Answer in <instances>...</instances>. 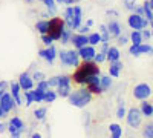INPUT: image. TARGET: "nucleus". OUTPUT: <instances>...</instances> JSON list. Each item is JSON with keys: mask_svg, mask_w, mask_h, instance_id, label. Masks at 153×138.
Listing matches in <instances>:
<instances>
[{"mask_svg": "<svg viewBox=\"0 0 153 138\" xmlns=\"http://www.w3.org/2000/svg\"><path fill=\"white\" fill-rule=\"evenodd\" d=\"M91 75H101V71L98 68V63H95L94 60H83V63L76 66V71L72 74V81L76 84H86L87 78Z\"/></svg>", "mask_w": 153, "mask_h": 138, "instance_id": "1", "label": "nucleus"}, {"mask_svg": "<svg viewBox=\"0 0 153 138\" xmlns=\"http://www.w3.org/2000/svg\"><path fill=\"white\" fill-rule=\"evenodd\" d=\"M68 100H69V103L74 107L83 109V107H86L89 103L92 101V94L89 92L87 89H78V91L71 92V95L68 97Z\"/></svg>", "mask_w": 153, "mask_h": 138, "instance_id": "2", "label": "nucleus"}, {"mask_svg": "<svg viewBox=\"0 0 153 138\" xmlns=\"http://www.w3.org/2000/svg\"><path fill=\"white\" fill-rule=\"evenodd\" d=\"M58 58L61 61L63 66H71V68H76L80 65V55L76 49H72V51H60L58 52Z\"/></svg>", "mask_w": 153, "mask_h": 138, "instance_id": "3", "label": "nucleus"}, {"mask_svg": "<svg viewBox=\"0 0 153 138\" xmlns=\"http://www.w3.org/2000/svg\"><path fill=\"white\" fill-rule=\"evenodd\" d=\"M66 28V23L63 19L60 17H54V19H51L49 20V26H48V34L52 37L54 40H60V37H61V32L63 29Z\"/></svg>", "mask_w": 153, "mask_h": 138, "instance_id": "4", "label": "nucleus"}, {"mask_svg": "<svg viewBox=\"0 0 153 138\" xmlns=\"http://www.w3.org/2000/svg\"><path fill=\"white\" fill-rule=\"evenodd\" d=\"M26 131V126L25 123L22 121L20 117H12L9 120V124H8V132L11 135V138H22V134Z\"/></svg>", "mask_w": 153, "mask_h": 138, "instance_id": "5", "label": "nucleus"}, {"mask_svg": "<svg viewBox=\"0 0 153 138\" xmlns=\"http://www.w3.org/2000/svg\"><path fill=\"white\" fill-rule=\"evenodd\" d=\"M127 25H129L132 29H135V31H141V29H146L149 26L150 22L146 17H141V16L135 14V12H132V14L127 17Z\"/></svg>", "mask_w": 153, "mask_h": 138, "instance_id": "6", "label": "nucleus"}, {"mask_svg": "<svg viewBox=\"0 0 153 138\" xmlns=\"http://www.w3.org/2000/svg\"><path fill=\"white\" fill-rule=\"evenodd\" d=\"M141 118H143V115H141V110H139L138 107H130L126 114L127 124L133 129H138L139 126H141Z\"/></svg>", "mask_w": 153, "mask_h": 138, "instance_id": "7", "label": "nucleus"}, {"mask_svg": "<svg viewBox=\"0 0 153 138\" xmlns=\"http://www.w3.org/2000/svg\"><path fill=\"white\" fill-rule=\"evenodd\" d=\"M150 95H152V87L147 83H139L133 87V97L136 100H141L143 101V100H147Z\"/></svg>", "mask_w": 153, "mask_h": 138, "instance_id": "8", "label": "nucleus"}, {"mask_svg": "<svg viewBox=\"0 0 153 138\" xmlns=\"http://www.w3.org/2000/svg\"><path fill=\"white\" fill-rule=\"evenodd\" d=\"M100 77L101 75H91L86 81V89L91 92V94H103V89H101V84H100Z\"/></svg>", "mask_w": 153, "mask_h": 138, "instance_id": "9", "label": "nucleus"}, {"mask_svg": "<svg viewBox=\"0 0 153 138\" xmlns=\"http://www.w3.org/2000/svg\"><path fill=\"white\" fill-rule=\"evenodd\" d=\"M38 57L43 58V60H46L49 65H54L55 58L58 57V52H57L55 46L51 45V46H48L46 49H40V51H38Z\"/></svg>", "mask_w": 153, "mask_h": 138, "instance_id": "10", "label": "nucleus"}, {"mask_svg": "<svg viewBox=\"0 0 153 138\" xmlns=\"http://www.w3.org/2000/svg\"><path fill=\"white\" fill-rule=\"evenodd\" d=\"M129 54L138 57L141 54H150L153 55V46H150L149 43H141V45H132L129 48Z\"/></svg>", "mask_w": 153, "mask_h": 138, "instance_id": "11", "label": "nucleus"}, {"mask_svg": "<svg viewBox=\"0 0 153 138\" xmlns=\"http://www.w3.org/2000/svg\"><path fill=\"white\" fill-rule=\"evenodd\" d=\"M9 92H11L12 98H14L16 106H22V104H25L23 97H22V87H20L19 81H11V83H9Z\"/></svg>", "mask_w": 153, "mask_h": 138, "instance_id": "12", "label": "nucleus"}, {"mask_svg": "<svg viewBox=\"0 0 153 138\" xmlns=\"http://www.w3.org/2000/svg\"><path fill=\"white\" fill-rule=\"evenodd\" d=\"M19 84L22 87V91H31L32 87H34V78H32V75L29 72H22L19 75Z\"/></svg>", "mask_w": 153, "mask_h": 138, "instance_id": "13", "label": "nucleus"}, {"mask_svg": "<svg viewBox=\"0 0 153 138\" xmlns=\"http://www.w3.org/2000/svg\"><path fill=\"white\" fill-rule=\"evenodd\" d=\"M0 106H2V109L6 112V114L16 107V101H14V98H12L11 92H6V94H3L2 97H0Z\"/></svg>", "mask_w": 153, "mask_h": 138, "instance_id": "14", "label": "nucleus"}, {"mask_svg": "<svg viewBox=\"0 0 153 138\" xmlns=\"http://www.w3.org/2000/svg\"><path fill=\"white\" fill-rule=\"evenodd\" d=\"M71 43L74 45V49L78 51V49H81L83 46L89 45V39H87V35H84V34H72Z\"/></svg>", "mask_w": 153, "mask_h": 138, "instance_id": "15", "label": "nucleus"}, {"mask_svg": "<svg viewBox=\"0 0 153 138\" xmlns=\"http://www.w3.org/2000/svg\"><path fill=\"white\" fill-rule=\"evenodd\" d=\"M97 51H95V46L92 45H86L83 46L81 49H78V55H80V60H94Z\"/></svg>", "mask_w": 153, "mask_h": 138, "instance_id": "16", "label": "nucleus"}, {"mask_svg": "<svg viewBox=\"0 0 153 138\" xmlns=\"http://www.w3.org/2000/svg\"><path fill=\"white\" fill-rule=\"evenodd\" d=\"M81 20H83V11L78 5L74 6V19L71 23V29H78L81 26Z\"/></svg>", "mask_w": 153, "mask_h": 138, "instance_id": "17", "label": "nucleus"}, {"mask_svg": "<svg viewBox=\"0 0 153 138\" xmlns=\"http://www.w3.org/2000/svg\"><path fill=\"white\" fill-rule=\"evenodd\" d=\"M107 29H109L110 37H118V35H121V25H120V22H117V20H110L109 25H107Z\"/></svg>", "mask_w": 153, "mask_h": 138, "instance_id": "18", "label": "nucleus"}, {"mask_svg": "<svg viewBox=\"0 0 153 138\" xmlns=\"http://www.w3.org/2000/svg\"><path fill=\"white\" fill-rule=\"evenodd\" d=\"M121 69H123V63H121L120 60L112 61L110 66H109V75H110V77H113V78H117V77H120Z\"/></svg>", "mask_w": 153, "mask_h": 138, "instance_id": "19", "label": "nucleus"}, {"mask_svg": "<svg viewBox=\"0 0 153 138\" xmlns=\"http://www.w3.org/2000/svg\"><path fill=\"white\" fill-rule=\"evenodd\" d=\"M139 110H141V115L143 117H153V104L149 103L147 100H143L141 106H139Z\"/></svg>", "mask_w": 153, "mask_h": 138, "instance_id": "20", "label": "nucleus"}, {"mask_svg": "<svg viewBox=\"0 0 153 138\" xmlns=\"http://www.w3.org/2000/svg\"><path fill=\"white\" fill-rule=\"evenodd\" d=\"M72 92V87H71V83H63V84H58L57 86V95L63 97V98H68Z\"/></svg>", "mask_w": 153, "mask_h": 138, "instance_id": "21", "label": "nucleus"}, {"mask_svg": "<svg viewBox=\"0 0 153 138\" xmlns=\"http://www.w3.org/2000/svg\"><path fill=\"white\" fill-rule=\"evenodd\" d=\"M120 57H121L120 49L117 46H109V49H107V60L110 61V63H112V61L120 60Z\"/></svg>", "mask_w": 153, "mask_h": 138, "instance_id": "22", "label": "nucleus"}, {"mask_svg": "<svg viewBox=\"0 0 153 138\" xmlns=\"http://www.w3.org/2000/svg\"><path fill=\"white\" fill-rule=\"evenodd\" d=\"M109 132H110V138H121L123 135V128L117 123H112L109 126Z\"/></svg>", "mask_w": 153, "mask_h": 138, "instance_id": "23", "label": "nucleus"}, {"mask_svg": "<svg viewBox=\"0 0 153 138\" xmlns=\"http://www.w3.org/2000/svg\"><path fill=\"white\" fill-rule=\"evenodd\" d=\"M100 84H101L103 92L109 91L110 87H112V78H110V75H101V77H100Z\"/></svg>", "mask_w": 153, "mask_h": 138, "instance_id": "24", "label": "nucleus"}, {"mask_svg": "<svg viewBox=\"0 0 153 138\" xmlns=\"http://www.w3.org/2000/svg\"><path fill=\"white\" fill-rule=\"evenodd\" d=\"M100 35H101V43H109L110 34H109V29H107V25H101L100 26Z\"/></svg>", "mask_w": 153, "mask_h": 138, "instance_id": "25", "label": "nucleus"}, {"mask_svg": "<svg viewBox=\"0 0 153 138\" xmlns=\"http://www.w3.org/2000/svg\"><path fill=\"white\" fill-rule=\"evenodd\" d=\"M48 26H49V20H38L35 23V29L40 32L42 35L43 34H48Z\"/></svg>", "mask_w": 153, "mask_h": 138, "instance_id": "26", "label": "nucleus"}, {"mask_svg": "<svg viewBox=\"0 0 153 138\" xmlns=\"http://www.w3.org/2000/svg\"><path fill=\"white\" fill-rule=\"evenodd\" d=\"M72 29L71 28H65L63 29V32H61V37H60V42L63 43V45H66V43H71V37H72Z\"/></svg>", "mask_w": 153, "mask_h": 138, "instance_id": "27", "label": "nucleus"}, {"mask_svg": "<svg viewBox=\"0 0 153 138\" xmlns=\"http://www.w3.org/2000/svg\"><path fill=\"white\" fill-rule=\"evenodd\" d=\"M72 19H74V6H68V8L65 9V19H63L68 28H71Z\"/></svg>", "mask_w": 153, "mask_h": 138, "instance_id": "28", "label": "nucleus"}, {"mask_svg": "<svg viewBox=\"0 0 153 138\" xmlns=\"http://www.w3.org/2000/svg\"><path fill=\"white\" fill-rule=\"evenodd\" d=\"M57 97H58V95H57V92H55V91H52V89L49 87V89L45 92V100H43V103H54Z\"/></svg>", "mask_w": 153, "mask_h": 138, "instance_id": "29", "label": "nucleus"}, {"mask_svg": "<svg viewBox=\"0 0 153 138\" xmlns=\"http://www.w3.org/2000/svg\"><path fill=\"white\" fill-rule=\"evenodd\" d=\"M32 92V97H34V103H43V100H45V92L40 91V89H31Z\"/></svg>", "mask_w": 153, "mask_h": 138, "instance_id": "30", "label": "nucleus"}, {"mask_svg": "<svg viewBox=\"0 0 153 138\" xmlns=\"http://www.w3.org/2000/svg\"><path fill=\"white\" fill-rule=\"evenodd\" d=\"M46 114H48V109L46 107H38L34 110V117L37 121H43L46 118Z\"/></svg>", "mask_w": 153, "mask_h": 138, "instance_id": "31", "label": "nucleus"}, {"mask_svg": "<svg viewBox=\"0 0 153 138\" xmlns=\"http://www.w3.org/2000/svg\"><path fill=\"white\" fill-rule=\"evenodd\" d=\"M130 42L132 45H141L143 43V37H141V31H132L130 34Z\"/></svg>", "mask_w": 153, "mask_h": 138, "instance_id": "32", "label": "nucleus"}, {"mask_svg": "<svg viewBox=\"0 0 153 138\" xmlns=\"http://www.w3.org/2000/svg\"><path fill=\"white\" fill-rule=\"evenodd\" d=\"M42 3H45V6L49 9L51 14H55L57 12V2L55 0H40Z\"/></svg>", "mask_w": 153, "mask_h": 138, "instance_id": "33", "label": "nucleus"}, {"mask_svg": "<svg viewBox=\"0 0 153 138\" xmlns=\"http://www.w3.org/2000/svg\"><path fill=\"white\" fill-rule=\"evenodd\" d=\"M87 39H89V45H92V46H97L98 43H101V35H100V32L89 34Z\"/></svg>", "mask_w": 153, "mask_h": 138, "instance_id": "34", "label": "nucleus"}, {"mask_svg": "<svg viewBox=\"0 0 153 138\" xmlns=\"http://www.w3.org/2000/svg\"><path fill=\"white\" fill-rule=\"evenodd\" d=\"M107 60V52H104V51H100V52H97L95 54V57H94V61L95 63H104V61Z\"/></svg>", "mask_w": 153, "mask_h": 138, "instance_id": "35", "label": "nucleus"}, {"mask_svg": "<svg viewBox=\"0 0 153 138\" xmlns=\"http://www.w3.org/2000/svg\"><path fill=\"white\" fill-rule=\"evenodd\" d=\"M126 114H127V110H126V107H124V101H120V104H118V109H117V118H124L126 117Z\"/></svg>", "mask_w": 153, "mask_h": 138, "instance_id": "36", "label": "nucleus"}, {"mask_svg": "<svg viewBox=\"0 0 153 138\" xmlns=\"http://www.w3.org/2000/svg\"><path fill=\"white\" fill-rule=\"evenodd\" d=\"M143 135H144V138H153V124H146Z\"/></svg>", "mask_w": 153, "mask_h": 138, "instance_id": "37", "label": "nucleus"}, {"mask_svg": "<svg viewBox=\"0 0 153 138\" xmlns=\"http://www.w3.org/2000/svg\"><path fill=\"white\" fill-rule=\"evenodd\" d=\"M23 101L26 106H31L34 103V97H32V92L31 91H25V98H23Z\"/></svg>", "mask_w": 153, "mask_h": 138, "instance_id": "38", "label": "nucleus"}, {"mask_svg": "<svg viewBox=\"0 0 153 138\" xmlns=\"http://www.w3.org/2000/svg\"><path fill=\"white\" fill-rule=\"evenodd\" d=\"M124 6H126V9H129V11L135 12V8H136V0H124Z\"/></svg>", "mask_w": 153, "mask_h": 138, "instance_id": "39", "label": "nucleus"}, {"mask_svg": "<svg viewBox=\"0 0 153 138\" xmlns=\"http://www.w3.org/2000/svg\"><path fill=\"white\" fill-rule=\"evenodd\" d=\"M49 87H51V86H49L48 80H42V81H38V83H37V89H40V91H43V92H46Z\"/></svg>", "mask_w": 153, "mask_h": 138, "instance_id": "40", "label": "nucleus"}, {"mask_svg": "<svg viewBox=\"0 0 153 138\" xmlns=\"http://www.w3.org/2000/svg\"><path fill=\"white\" fill-rule=\"evenodd\" d=\"M48 83H49L51 87H57V86L60 84V75H54V77H51V78L48 80Z\"/></svg>", "mask_w": 153, "mask_h": 138, "instance_id": "41", "label": "nucleus"}, {"mask_svg": "<svg viewBox=\"0 0 153 138\" xmlns=\"http://www.w3.org/2000/svg\"><path fill=\"white\" fill-rule=\"evenodd\" d=\"M42 42H43L46 46H51V45H52L55 40H54V39H52V37H51L49 34H43V35H42Z\"/></svg>", "mask_w": 153, "mask_h": 138, "instance_id": "42", "label": "nucleus"}, {"mask_svg": "<svg viewBox=\"0 0 153 138\" xmlns=\"http://www.w3.org/2000/svg\"><path fill=\"white\" fill-rule=\"evenodd\" d=\"M141 37H143V43L144 42H149L152 39V31H149L147 28L146 29H141Z\"/></svg>", "mask_w": 153, "mask_h": 138, "instance_id": "43", "label": "nucleus"}, {"mask_svg": "<svg viewBox=\"0 0 153 138\" xmlns=\"http://www.w3.org/2000/svg\"><path fill=\"white\" fill-rule=\"evenodd\" d=\"M32 78H34V81H35V83H38V81H42V80H45L46 77H45V74H43V72H40V71H37V72H34V74H32Z\"/></svg>", "mask_w": 153, "mask_h": 138, "instance_id": "44", "label": "nucleus"}, {"mask_svg": "<svg viewBox=\"0 0 153 138\" xmlns=\"http://www.w3.org/2000/svg\"><path fill=\"white\" fill-rule=\"evenodd\" d=\"M8 87H9V83H8V81H5V80L0 81V97L8 92Z\"/></svg>", "mask_w": 153, "mask_h": 138, "instance_id": "45", "label": "nucleus"}, {"mask_svg": "<svg viewBox=\"0 0 153 138\" xmlns=\"http://www.w3.org/2000/svg\"><path fill=\"white\" fill-rule=\"evenodd\" d=\"M89 29H91V26H87V25H81V26L78 28V34L87 35V34H89Z\"/></svg>", "mask_w": 153, "mask_h": 138, "instance_id": "46", "label": "nucleus"}, {"mask_svg": "<svg viewBox=\"0 0 153 138\" xmlns=\"http://www.w3.org/2000/svg\"><path fill=\"white\" fill-rule=\"evenodd\" d=\"M117 39H118V45H120V46H124L127 42H129V39H127L126 35H118Z\"/></svg>", "mask_w": 153, "mask_h": 138, "instance_id": "47", "label": "nucleus"}, {"mask_svg": "<svg viewBox=\"0 0 153 138\" xmlns=\"http://www.w3.org/2000/svg\"><path fill=\"white\" fill-rule=\"evenodd\" d=\"M135 14L144 17V8H143V6H136V8H135Z\"/></svg>", "mask_w": 153, "mask_h": 138, "instance_id": "48", "label": "nucleus"}, {"mask_svg": "<svg viewBox=\"0 0 153 138\" xmlns=\"http://www.w3.org/2000/svg\"><path fill=\"white\" fill-rule=\"evenodd\" d=\"M6 131V126H5V124L2 123V121H0V134H2V132H5Z\"/></svg>", "mask_w": 153, "mask_h": 138, "instance_id": "49", "label": "nucleus"}, {"mask_svg": "<svg viewBox=\"0 0 153 138\" xmlns=\"http://www.w3.org/2000/svg\"><path fill=\"white\" fill-rule=\"evenodd\" d=\"M89 121H91V117H89V114H86V118H84V123H86V126H89Z\"/></svg>", "mask_w": 153, "mask_h": 138, "instance_id": "50", "label": "nucleus"}, {"mask_svg": "<svg viewBox=\"0 0 153 138\" xmlns=\"http://www.w3.org/2000/svg\"><path fill=\"white\" fill-rule=\"evenodd\" d=\"M86 25H87V26H94V20H92V19L86 20Z\"/></svg>", "mask_w": 153, "mask_h": 138, "instance_id": "51", "label": "nucleus"}, {"mask_svg": "<svg viewBox=\"0 0 153 138\" xmlns=\"http://www.w3.org/2000/svg\"><path fill=\"white\" fill-rule=\"evenodd\" d=\"M78 0H66V5H75Z\"/></svg>", "mask_w": 153, "mask_h": 138, "instance_id": "52", "label": "nucleus"}, {"mask_svg": "<svg viewBox=\"0 0 153 138\" xmlns=\"http://www.w3.org/2000/svg\"><path fill=\"white\" fill-rule=\"evenodd\" d=\"M31 138H42V135L38 134V132H34V134L31 135Z\"/></svg>", "mask_w": 153, "mask_h": 138, "instance_id": "53", "label": "nucleus"}, {"mask_svg": "<svg viewBox=\"0 0 153 138\" xmlns=\"http://www.w3.org/2000/svg\"><path fill=\"white\" fill-rule=\"evenodd\" d=\"M5 115H6V112H5V110L2 109V106H0V118H3Z\"/></svg>", "mask_w": 153, "mask_h": 138, "instance_id": "54", "label": "nucleus"}, {"mask_svg": "<svg viewBox=\"0 0 153 138\" xmlns=\"http://www.w3.org/2000/svg\"><path fill=\"white\" fill-rule=\"evenodd\" d=\"M107 14H112V16H118V12L115 11V9H110V11H107Z\"/></svg>", "mask_w": 153, "mask_h": 138, "instance_id": "55", "label": "nucleus"}, {"mask_svg": "<svg viewBox=\"0 0 153 138\" xmlns=\"http://www.w3.org/2000/svg\"><path fill=\"white\" fill-rule=\"evenodd\" d=\"M57 3H63V5H66V0H55Z\"/></svg>", "mask_w": 153, "mask_h": 138, "instance_id": "56", "label": "nucleus"}, {"mask_svg": "<svg viewBox=\"0 0 153 138\" xmlns=\"http://www.w3.org/2000/svg\"><path fill=\"white\" fill-rule=\"evenodd\" d=\"M149 2H150V8L153 9V0H149Z\"/></svg>", "mask_w": 153, "mask_h": 138, "instance_id": "57", "label": "nucleus"}, {"mask_svg": "<svg viewBox=\"0 0 153 138\" xmlns=\"http://www.w3.org/2000/svg\"><path fill=\"white\" fill-rule=\"evenodd\" d=\"M25 2H28V3H32V2H34V0H25Z\"/></svg>", "mask_w": 153, "mask_h": 138, "instance_id": "58", "label": "nucleus"}, {"mask_svg": "<svg viewBox=\"0 0 153 138\" xmlns=\"http://www.w3.org/2000/svg\"><path fill=\"white\" fill-rule=\"evenodd\" d=\"M150 26H152V29H153V20L150 22Z\"/></svg>", "mask_w": 153, "mask_h": 138, "instance_id": "59", "label": "nucleus"}, {"mask_svg": "<svg viewBox=\"0 0 153 138\" xmlns=\"http://www.w3.org/2000/svg\"><path fill=\"white\" fill-rule=\"evenodd\" d=\"M152 37H153V29H152Z\"/></svg>", "mask_w": 153, "mask_h": 138, "instance_id": "60", "label": "nucleus"}]
</instances>
